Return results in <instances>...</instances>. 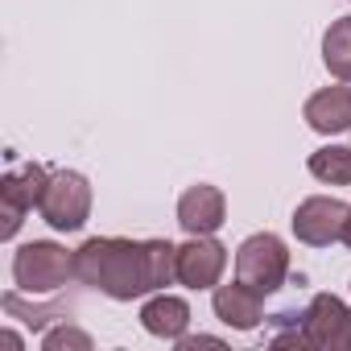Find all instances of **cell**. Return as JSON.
<instances>
[{
	"label": "cell",
	"mask_w": 351,
	"mask_h": 351,
	"mask_svg": "<svg viewBox=\"0 0 351 351\" xmlns=\"http://www.w3.org/2000/svg\"><path fill=\"white\" fill-rule=\"evenodd\" d=\"M141 326L153 335V339H165V343H178L191 326V306L186 298H173V293H153L145 306H141Z\"/></svg>",
	"instance_id": "obj_12"
},
{
	"label": "cell",
	"mask_w": 351,
	"mask_h": 351,
	"mask_svg": "<svg viewBox=\"0 0 351 351\" xmlns=\"http://www.w3.org/2000/svg\"><path fill=\"white\" fill-rule=\"evenodd\" d=\"M228 269V248L215 236H191L178 248V281L186 289H215Z\"/></svg>",
	"instance_id": "obj_8"
},
{
	"label": "cell",
	"mask_w": 351,
	"mask_h": 351,
	"mask_svg": "<svg viewBox=\"0 0 351 351\" xmlns=\"http://www.w3.org/2000/svg\"><path fill=\"white\" fill-rule=\"evenodd\" d=\"M310 173L326 186H351V145H322L310 153Z\"/></svg>",
	"instance_id": "obj_14"
},
{
	"label": "cell",
	"mask_w": 351,
	"mask_h": 351,
	"mask_svg": "<svg viewBox=\"0 0 351 351\" xmlns=\"http://www.w3.org/2000/svg\"><path fill=\"white\" fill-rule=\"evenodd\" d=\"M306 124L322 136H335V132H351V91L347 87H322L306 99L302 108Z\"/></svg>",
	"instance_id": "obj_11"
},
{
	"label": "cell",
	"mask_w": 351,
	"mask_h": 351,
	"mask_svg": "<svg viewBox=\"0 0 351 351\" xmlns=\"http://www.w3.org/2000/svg\"><path fill=\"white\" fill-rule=\"evenodd\" d=\"M42 347H46V351H62V347L91 351V335H87V330H75V326H54V330L42 335Z\"/></svg>",
	"instance_id": "obj_15"
},
{
	"label": "cell",
	"mask_w": 351,
	"mask_h": 351,
	"mask_svg": "<svg viewBox=\"0 0 351 351\" xmlns=\"http://www.w3.org/2000/svg\"><path fill=\"white\" fill-rule=\"evenodd\" d=\"M178 223L186 236H215L223 223H228V199L219 186H191L182 199H178Z\"/></svg>",
	"instance_id": "obj_9"
},
{
	"label": "cell",
	"mask_w": 351,
	"mask_h": 351,
	"mask_svg": "<svg viewBox=\"0 0 351 351\" xmlns=\"http://www.w3.org/2000/svg\"><path fill=\"white\" fill-rule=\"evenodd\" d=\"M75 281L108 293L112 302H132L178 281V248L169 240L95 236L75 252Z\"/></svg>",
	"instance_id": "obj_1"
},
{
	"label": "cell",
	"mask_w": 351,
	"mask_h": 351,
	"mask_svg": "<svg viewBox=\"0 0 351 351\" xmlns=\"http://www.w3.org/2000/svg\"><path fill=\"white\" fill-rule=\"evenodd\" d=\"M322 62L339 83H351V17L330 21V29L322 34Z\"/></svg>",
	"instance_id": "obj_13"
},
{
	"label": "cell",
	"mask_w": 351,
	"mask_h": 351,
	"mask_svg": "<svg viewBox=\"0 0 351 351\" xmlns=\"http://www.w3.org/2000/svg\"><path fill=\"white\" fill-rule=\"evenodd\" d=\"M38 215L54 228V232H83L87 215H91V182L79 169H58L50 173L46 195L38 203Z\"/></svg>",
	"instance_id": "obj_4"
},
{
	"label": "cell",
	"mask_w": 351,
	"mask_h": 351,
	"mask_svg": "<svg viewBox=\"0 0 351 351\" xmlns=\"http://www.w3.org/2000/svg\"><path fill=\"white\" fill-rule=\"evenodd\" d=\"M71 277H75V252H66L54 240H29L13 256V281L29 298L58 293Z\"/></svg>",
	"instance_id": "obj_2"
},
{
	"label": "cell",
	"mask_w": 351,
	"mask_h": 351,
	"mask_svg": "<svg viewBox=\"0 0 351 351\" xmlns=\"http://www.w3.org/2000/svg\"><path fill=\"white\" fill-rule=\"evenodd\" d=\"M302 347L314 351H351V306L335 293H314L302 310Z\"/></svg>",
	"instance_id": "obj_5"
},
{
	"label": "cell",
	"mask_w": 351,
	"mask_h": 351,
	"mask_svg": "<svg viewBox=\"0 0 351 351\" xmlns=\"http://www.w3.org/2000/svg\"><path fill=\"white\" fill-rule=\"evenodd\" d=\"M347 215L351 207L343 199H326V195H314L306 203H298L293 211V236L310 248H326L335 240H343V228H347Z\"/></svg>",
	"instance_id": "obj_7"
},
{
	"label": "cell",
	"mask_w": 351,
	"mask_h": 351,
	"mask_svg": "<svg viewBox=\"0 0 351 351\" xmlns=\"http://www.w3.org/2000/svg\"><path fill=\"white\" fill-rule=\"evenodd\" d=\"M236 277L252 285L256 293H277L289 277V248L273 232H256L236 248Z\"/></svg>",
	"instance_id": "obj_3"
},
{
	"label": "cell",
	"mask_w": 351,
	"mask_h": 351,
	"mask_svg": "<svg viewBox=\"0 0 351 351\" xmlns=\"http://www.w3.org/2000/svg\"><path fill=\"white\" fill-rule=\"evenodd\" d=\"M46 182H50V169L38 165V161H25V165L9 169L5 178H0V219H5L0 236H5V240H13V236L21 232L25 215L42 203Z\"/></svg>",
	"instance_id": "obj_6"
},
{
	"label": "cell",
	"mask_w": 351,
	"mask_h": 351,
	"mask_svg": "<svg viewBox=\"0 0 351 351\" xmlns=\"http://www.w3.org/2000/svg\"><path fill=\"white\" fill-rule=\"evenodd\" d=\"M215 318L232 330H256L261 318H265V293H256L252 285H244L240 277L232 285H215Z\"/></svg>",
	"instance_id": "obj_10"
},
{
	"label": "cell",
	"mask_w": 351,
	"mask_h": 351,
	"mask_svg": "<svg viewBox=\"0 0 351 351\" xmlns=\"http://www.w3.org/2000/svg\"><path fill=\"white\" fill-rule=\"evenodd\" d=\"M343 244H347V252H351V215H347V228H343Z\"/></svg>",
	"instance_id": "obj_16"
}]
</instances>
